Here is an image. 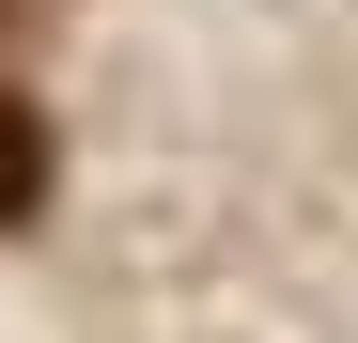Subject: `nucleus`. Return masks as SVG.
I'll use <instances>...</instances> for the list:
<instances>
[{"label":"nucleus","mask_w":358,"mask_h":343,"mask_svg":"<svg viewBox=\"0 0 358 343\" xmlns=\"http://www.w3.org/2000/svg\"><path fill=\"white\" fill-rule=\"evenodd\" d=\"M31 203H47V109H31L16 78H0V234H16Z\"/></svg>","instance_id":"f257e3e1"},{"label":"nucleus","mask_w":358,"mask_h":343,"mask_svg":"<svg viewBox=\"0 0 358 343\" xmlns=\"http://www.w3.org/2000/svg\"><path fill=\"white\" fill-rule=\"evenodd\" d=\"M31 16H47V0H0V47H16V31H31Z\"/></svg>","instance_id":"f03ea898"}]
</instances>
